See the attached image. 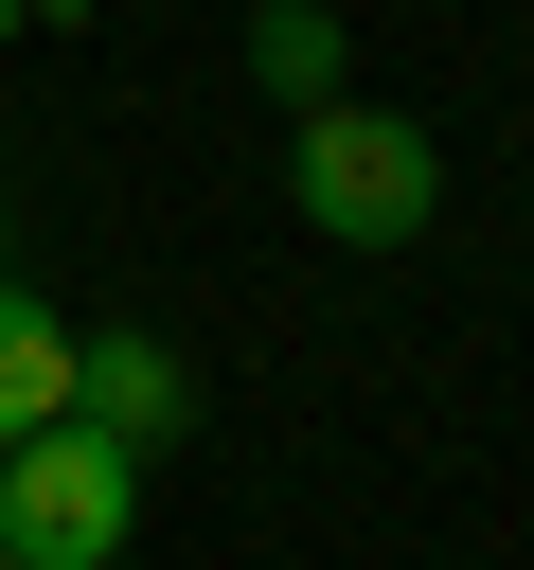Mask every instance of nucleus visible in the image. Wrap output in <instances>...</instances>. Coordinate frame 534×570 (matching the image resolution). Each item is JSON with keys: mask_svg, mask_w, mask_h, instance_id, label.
Here are the masks:
<instances>
[{"mask_svg": "<svg viewBox=\"0 0 534 570\" xmlns=\"http://www.w3.org/2000/svg\"><path fill=\"white\" fill-rule=\"evenodd\" d=\"M285 196H303L320 249H409V232L445 214V142H427L409 107L320 89V107H285Z\"/></svg>", "mask_w": 534, "mask_h": 570, "instance_id": "nucleus-1", "label": "nucleus"}, {"mask_svg": "<svg viewBox=\"0 0 534 570\" xmlns=\"http://www.w3.org/2000/svg\"><path fill=\"white\" fill-rule=\"evenodd\" d=\"M142 534V445H107L89 410L0 445V570H107Z\"/></svg>", "mask_w": 534, "mask_h": 570, "instance_id": "nucleus-2", "label": "nucleus"}, {"mask_svg": "<svg viewBox=\"0 0 534 570\" xmlns=\"http://www.w3.org/2000/svg\"><path fill=\"white\" fill-rule=\"evenodd\" d=\"M71 410H89L107 445H178V428H196V374H178V338L107 321V338H71Z\"/></svg>", "mask_w": 534, "mask_h": 570, "instance_id": "nucleus-3", "label": "nucleus"}, {"mask_svg": "<svg viewBox=\"0 0 534 570\" xmlns=\"http://www.w3.org/2000/svg\"><path fill=\"white\" fill-rule=\"evenodd\" d=\"M53 410H71V321L0 267V445H18V428H53Z\"/></svg>", "mask_w": 534, "mask_h": 570, "instance_id": "nucleus-4", "label": "nucleus"}, {"mask_svg": "<svg viewBox=\"0 0 534 570\" xmlns=\"http://www.w3.org/2000/svg\"><path fill=\"white\" fill-rule=\"evenodd\" d=\"M249 71H267L285 107H320V89L356 71V18H338V0H249Z\"/></svg>", "mask_w": 534, "mask_h": 570, "instance_id": "nucleus-5", "label": "nucleus"}, {"mask_svg": "<svg viewBox=\"0 0 534 570\" xmlns=\"http://www.w3.org/2000/svg\"><path fill=\"white\" fill-rule=\"evenodd\" d=\"M18 18H36V0H0V36H18Z\"/></svg>", "mask_w": 534, "mask_h": 570, "instance_id": "nucleus-6", "label": "nucleus"}, {"mask_svg": "<svg viewBox=\"0 0 534 570\" xmlns=\"http://www.w3.org/2000/svg\"><path fill=\"white\" fill-rule=\"evenodd\" d=\"M36 18H89V0H36Z\"/></svg>", "mask_w": 534, "mask_h": 570, "instance_id": "nucleus-7", "label": "nucleus"}]
</instances>
